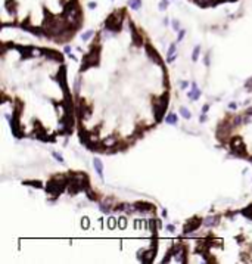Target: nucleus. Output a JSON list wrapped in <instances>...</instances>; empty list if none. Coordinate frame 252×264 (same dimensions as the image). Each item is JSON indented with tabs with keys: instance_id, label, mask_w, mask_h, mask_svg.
Listing matches in <instances>:
<instances>
[{
	"instance_id": "ddd939ff",
	"label": "nucleus",
	"mask_w": 252,
	"mask_h": 264,
	"mask_svg": "<svg viewBox=\"0 0 252 264\" xmlns=\"http://www.w3.org/2000/svg\"><path fill=\"white\" fill-rule=\"evenodd\" d=\"M201 93H202V91L199 90V89L196 87V84L193 83V84H192V91H189V93H187V96H189V99L196 100V99H199V96H201Z\"/></svg>"
},
{
	"instance_id": "2f4dec72",
	"label": "nucleus",
	"mask_w": 252,
	"mask_h": 264,
	"mask_svg": "<svg viewBox=\"0 0 252 264\" xmlns=\"http://www.w3.org/2000/svg\"><path fill=\"white\" fill-rule=\"evenodd\" d=\"M78 91H80V80L75 81V93H78Z\"/></svg>"
},
{
	"instance_id": "4c0bfd02",
	"label": "nucleus",
	"mask_w": 252,
	"mask_h": 264,
	"mask_svg": "<svg viewBox=\"0 0 252 264\" xmlns=\"http://www.w3.org/2000/svg\"><path fill=\"white\" fill-rule=\"evenodd\" d=\"M65 52H66V53H71V47H69V46H65Z\"/></svg>"
},
{
	"instance_id": "58836bf2",
	"label": "nucleus",
	"mask_w": 252,
	"mask_h": 264,
	"mask_svg": "<svg viewBox=\"0 0 252 264\" xmlns=\"http://www.w3.org/2000/svg\"><path fill=\"white\" fill-rule=\"evenodd\" d=\"M167 229H168L170 232H174V226H171V224H170V226H167Z\"/></svg>"
},
{
	"instance_id": "39448f33",
	"label": "nucleus",
	"mask_w": 252,
	"mask_h": 264,
	"mask_svg": "<svg viewBox=\"0 0 252 264\" xmlns=\"http://www.w3.org/2000/svg\"><path fill=\"white\" fill-rule=\"evenodd\" d=\"M143 47H145V52H146V55L151 58L155 64H158V65H162L164 64V61H162V58L159 56V53L156 52L155 49H153V46L151 44V43H145L143 44Z\"/></svg>"
},
{
	"instance_id": "79ce46f5",
	"label": "nucleus",
	"mask_w": 252,
	"mask_h": 264,
	"mask_svg": "<svg viewBox=\"0 0 252 264\" xmlns=\"http://www.w3.org/2000/svg\"><path fill=\"white\" fill-rule=\"evenodd\" d=\"M173 27H174L175 30H177V28H179V22H174V24H173Z\"/></svg>"
},
{
	"instance_id": "9d476101",
	"label": "nucleus",
	"mask_w": 252,
	"mask_h": 264,
	"mask_svg": "<svg viewBox=\"0 0 252 264\" xmlns=\"http://www.w3.org/2000/svg\"><path fill=\"white\" fill-rule=\"evenodd\" d=\"M15 49L18 50L19 53H21V56L22 58H31L32 55H34V52H36V47L34 46H15Z\"/></svg>"
},
{
	"instance_id": "e433bc0d",
	"label": "nucleus",
	"mask_w": 252,
	"mask_h": 264,
	"mask_svg": "<svg viewBox=\"0 0 252 264\" xmlns=\"http://www.w3.org/2000/svg\"><path fill=\"white\" fill-rule=\"evenodd\" d=\"M229 108H230V109H236V103H233V102H231V103L229 105Z\"/></svg>"
},
{
	"instance_id": "5701e85b",
	"label": "nucleus",
	"mask_w": 252,
	"mask_h": 264,
	"mask_svg": "<svg viewBox=\"0 0 252 264\" xmlns=\"http://www.w3.org/2000/svg\"><path fill=\"white\" fill-rule=\"evenodd\" d=\"M133 137H143V128L142 127H136V128H134Z\"/></svg>"
},
{
	"instance_id": "c756f323",
	"label": "nucleus",
	"mask_w": 252,
	"mask_h": 264,
	"mask_svg": "<svg viewBox=\"0 0 252 264\" xmlns=\"http://www.w3.org/2000/svg\"><path fill=\"white\" fill-rule=\"evenodd\" d=\"M231 123H233V126H239V124L242 123V118H240V117H234Z\"/></svg>"
},
{
	"instance_id": "aec40b11",
	"label": "nucleus",
	"mask_w": 252,
	"mask_h": 264,
	"mask_svg": "<svg viewBox=\"0 0 252 264\" xmlns=\"http://www.w3.org/2000/svg\"><path fill=\"white\" fill-rule=\"evenodd\" d=\"M24 184H31L32 187H41V184H43V183H41L40 180H25V182H24Z\"/></svg>"
},
{
	"instance_id": "6e6552de",
	"label": "nucleus",
	"mask_w": 252,
	"mask_h": 264,
	"mask_svg": "<svg viewBox=\"0 0 252 264\" xmlns=\"http://www.w3.org/2000/svg\"><path fill=\"white\" fill-rule=\"evenodd\" d=\"M36 126H37V127H34V134H36L37 139H40V140H43V142H55V139L47 137L44 127H43V126H41L38 121H36Z\"/></svg>"
},
{
	"instance_id": "473e14b6",
	"label": "nucleus",
	"mask_w": 252,
	"mask_h": 264,
	"mask_svg": "<svg viewBox=\"0 0 252 264\" xmlns=\"http://www.w3.org/2000/svg\"><path fill=\"white\" fill-rule=\"evenodd\" d=\"M209 109V105H203V108H202V114H206V111Z\"/></svg>"
},
{
	"instance_id": "c9c22d12",
	"label": "nucleus",
	"mask_w": 252,
	"mask_h": 264,
	"mask_svg": "<svg viewBox=\"0 0 252 264\" xmlns=\"http://www.w3.org/2000/svg\"><path fill=\"white\" fill-rule=\"evenodd\" d=\"M199 121H201V123H205V121H206V117H205V114H203V115L201 117V118H199Z\"/></svg>"
},
{
	"instance_id": "a878e982",
	"label": "nucleus",
	"mask_w": 252,
	"mask_h": 264,
	"mask_svg": "<svg viewBox=\"0 0 252 264\" xmlns=\"http://www.w3.org/2000/svg\"><path fill=\"white\" fill-rule=\"evenodd\" d=\"M118 221H119V229H125V227H127V220L124 219V217H121Z\"/></svg>"
},
{
	"instance_id": "37998d69",
	"label": "nucleus",
	"mask_w": 252,
	"mask_h": 264,
	"mask_svg": "<svg viewBox=\"0 0 252 264\" xmlns=\"http://www.w3.org/2000/svg\"><path fill=\"white\" fill-rule=\"evenodd\" d=\"M251 114H252V108L251 109H248V112H246V115H251Z\"/></svg>"
},
{
	"instance_id": "bb28decb",
	"label": "nucleus",
	"mask_w": 252,
	"mask_h": 264,
	"mask_svg": "<svg viewBox=\"0 0 252 264\" xmlns=\"http://www.w3.org/2000/svg\"><path fill=\"white\" fill-rule=\"evenodd\" d=\"M93 34H94V32H93V31H87V32H86V34H83V36H81V38H83V40H84V41H86V40H88V38H90V37L93 36Z\"/></svg>"
},
{
	"instance_id": "f704fd0d",
	"label": "nucleus",
	"mask_w": 252,
	"mask_h": 264,
	"mask_svg": "<svg viewBox=\"0 0 252 264\" xmlns=\"http://www.w3.org/2000/svg\"><path fill=\"white\" fill-rule=\"evenodd\" d=\"M183 37H184V31H180V34H179V38H177V40L180 41L181 38H183Z\"/></svg>"
},
{
	"instance_id": "2eb2a0df",
	"label": "nucleus",
	"mask_w": 252,
	"mask_h": 264,
	"mask_svg": "<svg viewBox=\"0 0 252 264\" xmlns=\"http://www.w3.org/2000/svg\"><path fill=\"white\" fill-rule=\"evenodd\" d=\"M24 109V103H21V100H16L13 105V115H21Z\"/></svg>"
},
{
	"instance_id": "6ab92c4d",
	"label": "nucleus",
	"mask_w": 252,
	"mask_h": 264,
	"mask_svg": "<svg viewBox=\"0 0 252 264\" xmlns=\"http://www.w3.org/2000/svg\"><path fill=\"white\" fill-rule=\"evenodd\" d=\"M86 193H87V196H88V199H90V201H96L97 199L96 192H93L92 187H87V189H86Z\"/></svg>"
},
{
	"instance_id": "393cba45",
	"label": "nucleus",
	"mask_w": 252,
	"mask_h": 264,
	"mask_svg": "<svg viewBox=\"0 0 252 264\" xmlns=\"http://www.w3.org/2000/svg\"><path fill=\"white\" fill-rule=\"evenodd\" d=\"M199 52H201V47H199V46H196V47H195V50H193V56H192L193 61H197V59H199Z\"/></svg>"
},
{
	"instance_id": "7ed1b4c3",
	"label": "nucleus",
	"mask_w": 252,
	"mask_h": 264,
	"mask_svg": "<svg viewBox=\"0 0 252 264\" xmlns=\"http://www.w3.org/2000/svg\"><path fill=\"white\" fill-rule=\"evenodd\" d=\"M128 28H130V34H131V43H133L136 47H140L143 44V37L142 34L137 31V27H136V24L130 19L128 21Z\"/></svg>"
},
{
	"instance_id": "9b49d317",
	"label": "nucleus",
	"mask_w": 252,
	"mask_h": 264,
	"mask_svg": "<svg viewBox=\"0 0 252 264\" xmlns=\"http://www.w3.org/2000/svg\"><path fill=\"white\" fill-rule=\"evenodd\" d=\"M134 208H137L139 211H155V205L151 204V202H142V201H139L134 204Z\"/></svg>"
},
{
	"instance_id": "b1692460",
	"label": "nucleus",
	"mask_w": 252,
	"mask_h": 264,
	"mask_svg": "<svg viewBox=\"0 0 252 264\" xmlns=\"http://www.w3.org/2000/svg\"><path fill=\"white\" fill-rule=\"evenodd\" d=\"M81 226H83V229H88V227H90V220H88V217H83Z\"/></svg>"
},
{
	"instance_id": "423d86ee",
	"label": "nucleus",
	"mask_w": 252,
	"mask_h": 264,
	"mask_svg": "<svg viewBox=\"0 0 252 264\" xmlns=\"http://www.w3.org/2000/svg\"><path fill=\"white\" fill-rule=\"evenodd\" d=\"M202 221H203V220L199 219V217H192L187 223L184 224L183 233H192V232H195V230H197V229L201 227Z\"/></svg>"
},
{
	"instance_id": "0eeeda50",
	"label": "nucleus",
	"mask_w": 252,
	"mask_h": 264,
	"mask_svg": "<svg viewBox=\"0 0 252 264\" xmlns=\"http://www.w3.org/2000/svg\"><path fill=\"white\" fill-rule=\"evenodd\" d=\"M56 80H58V83L62 86L64 93H69L68 91V84H66V67H65V65H62V67L59 68L58 75H56Z\"/></svg>"
},
{
	"instance_id": "f3484780",
	"label": "nucleus",
	"mask_w": 252,
	"mask_h": 264,
	"mask_svg": "<svg viewBox=\"0 0 252 264\" xmlns=\"http://www.w3.org/2000/svg\"><path fill=\"white\" fill-rule=\"evenodd\" d=\"M165 123L167 124H177V115L175 114H170L165 117Z\"/></svg>"
},
{
	"instance_id": "a19ab883",
	"label": "nucleus",
	"mask_w": 252,
	"mask_h": 264,
	"mask_svg": "<svg viewBox=\"0 0 252 264\" xmlns=\"http://www.w3.org/2000/svg\"><path fill=\"white\" fill-rule=\"evenodd\" d=\"M6 100H8V96L3 95V97H2V102H6Z\"/></svg>"
},
{
	"instance_id": "a211bd4d",
	"label": "nucleus",
	"mask_w": 252,
	"mask_h": 264,
	"mask_svg": "<svg viewBox=\"0 0 252 264\" xmlns=\"http://www.w3.org/2000/svg\"><path fill=\"white\" fill-rule=\"evenodd\" d=\"M218 219H220V215H214V217H208V219H205L203 221H205L206 226H212V224H217L215 220H218Z\"/></svg>"
},
{
	"instance_id": "ea45409f",
	"label": "nucleus",
	"mask_w": 252,
	"mask_h": 264,
	"mask_svg": "<svg viewBox=\"0 0 252 264\" xmlns=\"http://www.w3.org/2000/svg\"><path fill=\"white\" fill-rule=\"evenodd\" d=\"M205 65H209V58H208V56L205 58Z\"/></svg>"
},
{
	"instance_id": "c85d7f7f",
	"label": "nucleus",
	"mask_w": 252,
	"mask_h": 264,
	"mask_svg": "<svg viewBox=\"0 0 252 264\" xmlns=\"http://www.w3.org/2000/svg\"><path fill=\"white\" fill-rule=\"evenodd\" d=\"M53 156H55V158L59 161V162H64V156H62L60 154H58V152H53Z\"/></svg>"
},
{
	"instance_id": "4468645a",
	"label": "nucleus",
	"mask_w": 252,
	"mask_h": 264,
	"mask_svg": "<svg viewBox=\"0 0 252 264\" xmlns=\"http://www.w3.org/2000/svg\"><path fill=\"white\" fill-rule=\"evenodd\" d=\"M93 165L96 168V173L99 174V177H103V167H102V161L99 158H94L93 160Z\"/></svg>"
},
{
	"instance_id": "dca6fc26",
	"label": "nucleus",
	"mask_w": 252,
	"mask_h": 264,
	"mask_svg": "<svg viewBox=\"0 0 252 264\" xmlns=\"http://www.w3.org/2000/svg\"><path fill=\"white\" fill-rule=\"evenodd\" d=\"M242 214L246 217L248 220H252V204H249L246 207V208H243L242 209Z\"/></svg>"
},
{
	"instance_id": "1a4fd4ad",
	"label": "nucleus",
	"mask_w": 252,
	"mask_h": 264,
	"mask_svg": "<svg viewBox=\"0 0 252 264\" xmlns=\"http://www.w3.org/2000/svg\"><path fill=\"white\" fill-rule=\"evenodd\" d=\"M40 53L41 55H44L46 58H49V59L52 61H58V62H62V55H60L58 50H53V49H46V47H43V49H40Z\"/></svg>"
},
{
	"instance_id": "4be33fe9",
	"label": "nucleus",
	"mask_w": 252,
	"mask_h": 264,
	"mask_svg": "<svg viewBox=\"0 0 252 264\" xmlns=\"http://www.w3.org/2000/svg\"><path fill=\"white\" fill-rule=\"evenodd\" d=\"M117 224H118V221H117V220H115L114 217H111V219L108 220V227H109L111 230H112V229H115V227H117Z\"/></svg>"
},
{
	"instance_id": "cd10ccee",
	"label": "nucleus",
	"mask_w": 252,
	"mask_h": 264,
	"mask_svg": "<svg viewBox=\"0 0 252 264\" xmlns=\"http://www.w3.org/2000/svg\"><path fill=\"white\" fill-rule=\"evenodd\" d=\"M139 5H140V0H133V2H130V6H131L133 9H137Z\"/></svg>"
},
{
	"instance_id": "f257e3e1",
	"label": "nucleus",
	"mask_w": 252,
	"mask_h": 264,
	"mask_svg": "<svg viewBox=\"0 0 252 264\" xmlns=\"http://www.w3.org/2000/svg\"><path fill=\"white\" fill-rule=\"evenodd\" d=\"M100 50L102 46L99 43H93L90 46V52L86 53L83 56V62H81V68L80 71H86L90 67H97L99 65V61H100Z\"/></svg>"
},
{
	"instance_id": "f03ea898",
	"label": "nucleus",
	"mask_w": 252,
	"mask_h": 264,
	"mask_svg": "<svg viewBox=\"0 0 252 264\" xmlns=\"http://www.w3.org/2000/svg\"><path fill=\"white\" fill-rule=\"evenodd\" d=\"M167 106H168V93L165 91L164 95L159 97V102L153 103V115H155L156 123L162 121V118H164V115H165V109H167Z\"/></svg>"
},
{
	"instance_id": "c03bdc74",
	"label": "nucleus",
	"mask_w": 252,
	"mask_h": 264,
	"mask_svg": "<svg viewBox=\"0 0 252 264\" xmlns=\"http://www.w3.org/2000/svg\"><path fill=\"white\" fill-rule=\"evenodd\" d=\"M248 158H249V161H251V162H252V156H248Z\"/></svg>"
},
{
	"instance_id": "f8f14e48",
	"label": "nucleus",
	"mask_w": 252,
	"mask_h": 264,
	"mask_svg": "<svg viewBox=\"0 0 252 264\" xmlns=\"http://www.w3.org/2000/svg\"><path fill=\"white\" fill-rule=\"evenodd\" d=\"M155 254H156V249H149L146 251V252H143L142 257H140V261H143V263H151L152 260L155 258Z\"/></svg>"
},
{
	"instance_id": "72a5a7b5",
	"label": "nucleus",
	"mask_w": 252,
	"mask_h": 264,
	"mask_svg": "<svg viewBox=\"0 0 252 264\" xmlns=\"http://www.w3.org/2000/svg\"><path fill=\"white\" fill-rule=\"evenodd\" d=\"M167 6H168V3H167V2H161V9H164V8H167Z\"/></svg>"
},
{
	"instance_id": "20e7f679",
	"label": "nucleus",
	"mask_w": 252,
	"mask_h": 264,
	"mask_svg": "<svg viewBox=\"0 0 252 264\" xmlns=\"http://www.w3.org/2000/svg\"><path fill=\"white\" fill-rule=\"evenodd\" d=\"M75 114L80 115V117L84 120L90 118V115H92V106L88 103H86L83 99H80L78 100V105H77V109H75Z\"/></svg>"
},
{
	"instance_id": "7c9ffc66",
	"label": "nucleus",
	"mask_w": 252,
	"mask_h": 264,
	"mask_svg": "<svg viewBox=\"0 0 252 264\" xmlns=\"http://www.w3.org/2000/svg\"><path fill=\"white\" fill-rule=\"evenodd\" d=\"M174 52H175V44H171V47L168 49V56L174 55Z\"/></svg>"
},
{
	"instance_id": "412c9836",
	"label": "nucleus",
	"mask_w": 252,
	"mask_h": 264,
	"mask_svg": "<svg viewBox=\"0 0 252 264\" xmlns=\"http://www.w3.org/2000/svg\"><path fill=\"white\" fill-rule=\"evenodd\" d=\"M180 114L183 115V118H190V117H192V114H190V111H189V109H186L184 106H181V108H180Z\"/></svg>"
}]
</instances>
